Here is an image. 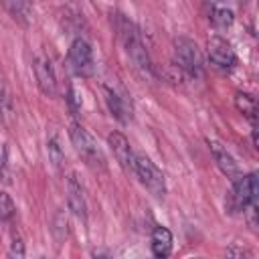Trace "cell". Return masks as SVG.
Returning <instances> with one entry per match:
<instances>
[{
	"label": "cell",
	"mask_w": 259,
	"mask_h": 259,
	"mask_svg": "<svg viewBox=\"0 0 259 259\" xmlns=\"http://www.w3.org/2000/svg\"><path fill=\"white\" fill-rule=\"evenodd\" d=\"M115 30H117V36H119L127 57L132 59L134 67L142 75L152 77L154 75V65H152V59H150V53H148L146 45L142 42V36H140V30L136 28V24L132 20H127L123 14H117L115 16Z\"/></svg>",
	"instance_id": "obj_1"
},
{
	"label": "cell",
	"mask_w": 259,
	"mask_h": 259,
	"mask_svg": "<svg viewBox=\"0 0 259 259\" xmlns=\"http://www.w3.org/2000/svg\"><path fill=\"white\" fill-rule=\"evenodd\" d=\"M174 61L180 71H184L192 79H202L204 75V63L198 45L192 38L178 36L174 40Z\"/></svg>",
	"instance_id": "obj_2"
},
{
	"label": "cell",
	"mask_w": 259,
	"mask_h": 259,
	"mask_svg": "<svg viewBox=\"0 0 259 259\" xmlns=\"http://www.w3.org/2000/svg\"><path fill=\"white\" fill-rule=\"evenodd\" d=\"M69 138H71L77 154L85 160L87 166H91V168H103V162L105 160H103L101 148H99L97 140L93 138V134L87 127H83L81 123L73 121L69 125Z\"/></svg>",
	"instance_id": "obj_3"
},
{
	"label": "cell",
	"mask_w": 259,
	"mask_h": 259,
	"mask_svg": "<svg viewBox=\"0 0 259 259\" xmlns=\"http://www.w3.org/2000/svg\"><path fill=\"white\" fill-rule=\"evenodd\" d=\"M134 174L142 182V186L154 194L156 198H164L166 194V178L162 170L146 156V154H136V164H134Z\"/></svg>",
	"instance_id": "obj_4"
},
{
	"label": "cell",
	"mask_w": 259,
	"mask_h": 259,
	"mask_svg": "<svg viewBox=\"0 0 259 259\" xmlns=\"http://www.w3.org/2000/svg\"><path fill=\"white\" fill-rule=\"evenodd\" d=\"M67 61H69L71 71H73L77 77H81V79L91 77L93 71H95L93 49H91V45H89L83 36L73 38V42H71V47H69V53H67Z\"/></svg>",
	"instance_id": "obj_5"
},
{
	"label": "cell",
	"mask_w": 259,
	"mask_h": 259,
	"mask_svg": "<svg viewBox=\"0 0 259 259\" xmlns=\"http://www.w3.org/2000/svg\"><path fill=\"white\" fill-rule=\"evenodd\" d=\"M206 53H208V61L221 69V71H231L237 65V55L231 47V42L219 34L210 36L206 42Z\"/></svg>",
	"instance_id": "obj_6"
},
{
	"label": "cell",
	"mask_w": 259,
	"mask_h": 259,
	"mask_svg": "<svg viewBox=\"0 0 259 259\" xmlns=\"http://www.w3.org/2000/svg\"><path fill=\"white\" fill-rule=\"evenodd\" d=\"M257 194H259V182H257L255 172L239 174L233 180V202L237 208H243L251 202H257Z\"/></svg>",
	"instance_id": "obj_7"
},
{
	"label": "cell",
	"mask_w": 259,
	"mask_h": 259,
	"mask_svg": "<svg viewBox=\"0 0 259 259\" xmlns=\"http://www.w3.org/2000/svg\"><path fill=\"white\" fill-rule=\"evenodd\" d=\"M34 69V77L38 83V89L47 95V97H55L57 95V75L53 69V63L47 55H38L32 63Z\"/></svg>",
	"instance_id": "obj_8"
},
{
	"label": "cell",
	"mask_w": 259,
	"mask_h": 259,
	"mask_svg": "<svg viewBox=\"0 0 259 259\" xmlns=\"http://www.w3.org/2000/svg\"><path fill=\"white\" fill-rule=\"evenodd\" d=\"M107 144L117 160V164L125 170V172H132L134 174V164H136V152L132 150V144L130 140L121 134V132H111L107 136Z\"/></svg>",
	"instance_id": "obj_9"
},
{
	"label": "cell",
	"mask_w": 259,
	"mask_h": 259,
	"mask_svg": "<svg viewBox=\"0 0 259 259\" xmlns=\"http://www.w3.org/2000/svg\"><path fill=\"white\" fill-rule=\"evenodd\" d=\"M67 204H69V210H71L77 219H81V221L87 219L85 190H83V184H81V180L77 178L75 172H71L69 178H67Z\"/></svg>",
	"instance_id": "obj_10"
},
{
	"label": "cell",
	"mask_w": 259,
	"mask_h": 259,
	"mask_svg": "<svg viewBox=\"0 0 259 259\" xmlns=\"http://www.w3.org/2000/svg\"><path fill=\"white\" fill-rule=\"evenodd\" d=\"M208 150H210V154H212V158H214L219 170H221L227 178H231V182H233V180L241 174V170H239V164L235 162V158L231 156V152H229L223 144H219L217 140H208Z\"/></svg>",
	"instance_id": "obj_11"
},
{
	"label": "cell",
	"mask_w": 259,
	"mask_h": 259,
	"mask_svg": "<svg viewBox=\"0 0 259 259\" xmlns=\"http://www.w3.org/2000/svg\"><path fill=\"white\" fill-rule=\"evenodd\" d=\"M103 93H105V103H107V107H109L111 115H113L117 121L127 123V121H130V117H132V113H130V107H127V103H125L123 95H121L117 89L107 87V85L103 87Z\"/></svg>",
	"instance_id": "obj_12"
},
{
	"label": "cell",
	"mask_w": 259,
	"mask_h": 259,
	"mask_svg": "<svg viewBox=\"0 0 259 259\" xmlns=\"http://www.w3.org/2000/svg\"><path fill=\"white\" fill-rule=\"evenodd\" d=\"M150 241H152L150 247H152L154 257H160L162 259V257H168L172 253V233H170V229H166L162 225L154 227Z\"/></svg>",
	"instance_id": "obj_13"
},
{
	"label": "cell",
	"mask_w": 259,
	"mask_h": 259,
	"mask_svg": "<svg viewBox=\"0 0 259 259\" xmlns=\"http://www.w3.org/2000/svg\"><path fill=\"white\" fill-rule=\"evenodd\" d=\"M2 4H4V8L8 10V14H10L16 22H20V24H28V20H30V12H32V8H30V0H2Z\"/></svg>",
	"instance_id": "obj_14"
},
{
	"label": "cell",
	"mask_w": 259,
	"mask_h": 259,
	"mask_svg": "<svg viewBox=\"0 0 259 259\" xmlns=\"http://www.w3.org/2000/svg\"><path fill=\"white\" fill-rule=\"evenodd\" d=\"M235 105H237V109H239V111L253 123V127H255V121H257V101H255V97L249 95V93L239 91V93L235 95Z\"/></svg>",
	"instance_id": "obj_15"
},
{
	"label": "cell",
	"mask_w": 259,
	"mask_h": 259,
	"mask_svg": "<svg viewBox=\"0 0 259 259\" xmlns=\"http://www.w3.org/2000/svg\"><path fill=\"white\" fill-rule=\"evenodd\" d=\"M210 22H212L214 28H219V30H227V28L233 26V22H235V14H233L231 8L214 6V8L210 10Z\"/></svg>",
	"instance_id": "obj_16"
},
{
	"label": "cell",
	"mask_w": 259,
	"mask_h": 259,
	"mask_svg": "<svg viewBox=\"0 0 259 259\" xmlns=\"http://www.w3.org/2000/svg\"><path fill=\"white\" fill-rule=\"evenodd\" d=\"M51 231H53V237H55V241L61 245V241H65L67 239V235H69V221H67V214L59 208L55 214H53V227H51Z\"/></svg>",
	"instance_id": "obj_17"
},
{
	"label": "cell",
	"mask_w": 259,
	"mask_h": 259,
	"mask_svg": "<svg viewBox=\"0 0 259 259\" xmlns=\"http://www.w3.org/2000/svg\"><path fill=\"white\" fill-rule=\"evenodd\" d=\"M47 154H49V162L57 168V170H61L63 168V164H65V152H63V148H61V144H59V138H49L47 140Z\"/></svg>",
	"instance_id": "obj_18"
},
{
	"label": "cell",
	"mask_w": 259,
	"mask_h": 259,
	"mask_svg": "<svg viewBox=\"0 0 259 259\" xmlns=\"http://www.w3.org/2000/svg\"><path fill=\"white\" fill-rule=\"evenodd\" d=\"M16 214V204L8 192H0V221L10 223Z\"/></svg>",
	"instance_id": "obj_19"
},
{
	"label": "cell",
	"mask_w": 259,
	"mask_h": 259,
	"mask_svg": "<svg viewBox=\"0 0 259 259\" xmlns=\"http://www.w3.org/2000/svg\"><path fill=\"white\" fill-rule=\"evenodd\" d=\"M67 105L69 109L73 111V115H77L81 111V105H83V99H81V93L77 91V87L71 83L69 89H67Z\"/></svg>",
	"instance_id": "obj_20"
},
{
	"label": "cell",
	"mask_w": 259,
	"mask_h": 259,
	"mask_svg": "<svg viewBox=\"0 0 259 259\" xmlns=\"http://www.w3.org/2000/svg\"><path fill=\"white\" fill-rule=\"evenodd\" d=\"M243 212H245V219H247V225L251 227V231H257V202L243 206Z\"/></svg>",
	"instance_id": "obj_21"
},
{
	"label": "cell",
	"mask_w": 259,
	"mask_h": 259,
	"mask_svg": "<svg viewBox=\"0 0 259 259\" xmlns=\"http://www.w3.org/2000/svg\"><path fill=\"white\" fill-rule=\"evenodd\" d=\"M8 255L10 257H16V259H22L24 257V243H22V239L18 235H12V243H10Z\"/></svg>",
	"instance_id": "obj_22"
},
{
	"label": "cell",
	"mask_w": 259,
	"mask_h": 259,
	"mask_svg": "<svg viewBox=\"0 0 259 259\" xmlns=\"http://www.w3.org/2000/svg\"><path fill=\"white\" fill-rule=\"evenodd\" d=\"M227 255H235V257H243V255H247V257H251V251H247V249H235V247H231V249L227 251Z\"/></svg>",
	"instance_id": "obj_23"
},
{
	"label": "cell",
	"mask_w": 259,
	"mask_h": 259,
	"mask_svg": "<svg viewBox=\"0 0 259 259\" xmlns=\"http://www.w3.org/2000/svg\"><path fill=\"white\" fill-rule=\"evenodd\" d=\"M4 166H6V148L4 144H0V174L4 172Z\"/></svg>",
	"instance_id": "obj_24"
}]
</instances>
